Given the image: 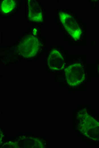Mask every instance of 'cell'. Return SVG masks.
<instances>
[{
  "instance_id": "cell-1",
  "label": "cell",
  "mask_w": 99,
  "mask_h": 148,
  "mask_svg": "<svg viewBox=\"0 0 99 148\" xmlns=\"http://www.w3.org/2000/svg\"><path fill=\"white\" fill-rule=\"evenodd\" d=\"M39 41L37 38L32 35L22 38L18 46L19 53L25 58L32 57L36 55L39 49Z\"/></svg>"
},
{
  "instance_id": "cell-2",
  "label": "cell",
  "mask_w": 99,
  "mask_h": 148,
  "mask_svg": "<svg viewBox=\"0 0 99 148\" xmlns=\"http://www.w3.org/2000/svg\"><path fill=\"white\" fill-rule=\"evenodd\" d=\"M59 16L68 33L75 40L79 39L82 31L73 17L70 14L63 12L59 13Z\"/></svg>"
},
{
  "instance_id": "cell-3",
  "label": "cell",
  "mask_w": 99,
  "mask_h": 148,
  "mask_svg": "<svg viewBox=\"0 0 99 148\" xmlns=\"http://www.w3.org/2000/svg\"><path fill=\"white\" fill-rule=\"evenodd\" d=\"M28 19L34 22H43L42 9L37 1L35 0H28Z\"/></svg>"
},
{
  "instance_id": "cell-4",
  "label": "cell",
  "mask_w": 99,
  "mask_h": 148,
  "mask_svg": "<svg viewBox=\"0 0 99 148\" xmlns=\"http://www.w3.org/2000/svg\"><path fill=\"white\" fill-rule=\"evenodd\" d=\"M48 65L51 69H61L64 67L63 58L57 50H53L50 53L47 59Z\"/></svg>"
},
{
  "instance_id": "cell-5",
  "label": "cell",
  "mask_w": 99,
  "mask_h": 148,
  "mask_svg": "<svg viewBox=\"0 0 99 148\" xmlns=\"http://www.w3.org/2000/svg\"><path fill=\"white\" fill-rule=\"evenodd\" d=\"M16 5L15 1L12 0L3 1L1 5V9L4 13H9L15 8Z\"/></svg>"
}]
</instances>
